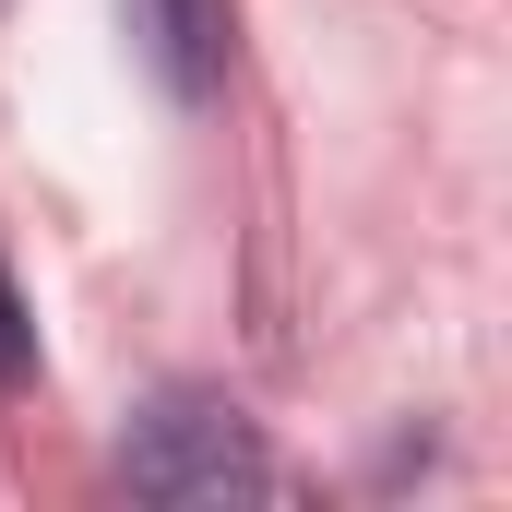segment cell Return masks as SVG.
<instances>
[{
	"mask_svg": "<svg viewBox=\"0 0 512 512\" xmlns=\"http://www.w3.org/2000/svg\"><path fill=\"white\" fill-rule=\"evenodd\" d=\"M120 489L155 512H227V501H274V453L227 393H155L120 429Z\"/></svg>",
	"mask_w": 512,
	"mask_h": 512,
	"instance_id": "cell-1",
	"label": "cell"
},
{
	"mask_svg": "<svg viewBox=\"0 0 512 512\" xmlns=\"http://www.w3.org/2000/svg\"><path fill=\"white\" fill-rule=\"evenodd\" d=\"M131 36H143L167 96H215L227 84V0H131Z\"/></svg>",
	"mask_w": 512,
	"mask_h": 512,
	"instance_id": "cell-2",
	"label": "cell"
},
{
	"mask_svg": "<svg viewBox=\"0 0 512 512\" xmlns=\"http://www.w3.org/2000/svg\"><path fill=\"white\" fill-rule=\"evenodd\" d=\"M36 382V322H24V298H12V262H0V393Z\"/></svg>",
	"mask_w": 512,
	"mask_h": 512,
	"instance_id": "cell-3",
	"label": "cell"
}]
</instances>
